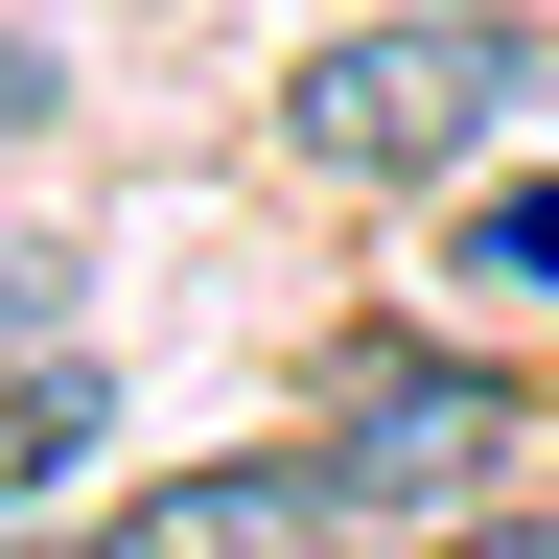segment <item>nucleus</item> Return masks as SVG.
<instances>
[{"label":"nucleus","instance_id":"nucleus-1","mask_svg":"<svg viewBox=\"0 0 559 559\" xmlns=\"http://www.w3.org/2000/svg\"><path fill=\"white\" fill-rule=\"evenodd\" d=\"M513 94H536V47H513V24L396 0V24H349V47L280 70V164H304V187H466L489 140H513Z\"/></svg>","mask_w":559,"mask_h":559},{"label":"nucleus","instance_id":"nucleus-2","mask_svg":"<svg viewBox=\"0 0 559 559\" xmlns=\"http://www.w3.org/2000/svg\"><path fill=\"white\" fill-rule=\"evenodd\" d=\"M513 443H536V396L513 373H443V349H349L326 419H304V466H326V513L349 536H443V513H513Z\"/></svg>","mask_w":559,"mask_h":559},{"label":"nucleus","instance_id":"nucleus-3","mask_svg":"<svg viewBox=\"0 0 559 559\" xmlns=\"http://www.w3.org/2000/svg\"><path fill=\"white\" fill-rule=\"evenodd\" d=\"M117 559H373V536L326 513V466H304V443H257V466L140 489V513H117Z\"/></svg>","mask_w":559,"mask_h":559},{"label":"nucleus","instance_id":"nucleus-4","mask_svg":"<svg viewBox=\"0 0 559 559\" xmlns=\"http://www.w3.org/2000/svg\"><path fill=\"white\" fill-rule=\"evenodd\" d=\"M70 443H94V349H47V373H0V513H47Z\"/></svg>","mask_w":559,"mask_h":559},{"label":"nucleus","instance_id":"nucleus-5","mask_svg":"<svg viewBox=\"0 0 559 559\" xmlns=\"http://www.w3.org/2000/svg\"><path fill=\"white\" fill-rule=\"evenodd\" d=\"M466 280H489V304H559V187H489L466 210Z\"/></svg>","mask_w":559,"mask_h":559},{"label":"nucleus","instance_id":"nucleus-6","mask_svg":"<svg viewBox=\"0 0 559 559\" xmlns=\"http://www.w3.org/2000/svg\"><path fill=\"white\" fill-rule=\"evenodd\" d=\"M47 349H70V257H47V234H0V373H47Z\"/></svg>","mask_w":559,"mask_h":559},{"label":"nucleus","instance_id":"nucleus-7","mask_svg":"<svg viewBox=\"0 0 559 559\" xmlns=\"http://www.w3.org/2000/svg\"><path fill=\"white\" fill-rule=\"evenodd\" d=\"M47 117H70V47H47V24H0V140H47Z\"/></svg>","mask_w":559,"mask_h":559},{"label":"nucleus","instance_id":"nucleus-8","mask_svg":"<svg viewBox=\"0 0 559 559\" xmlns=\"http://www.w3.org/2000/svg\"><path fill=\"white\" fill-rule=\"evenodd\" d=\"M396 559H559V513H443V536H396Z\"/></svg>","mask_w":559,"mask_h":559}]
</instances>
